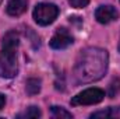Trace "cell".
<instances>
[{
  "instance_id": "obj_5",
  "label": "cell",
  "mask_w": 120,
  "mask_h": 119,
  "mask_svg": "<svg viewBox=\"0 0 120 119\" xmlns=\"http://www.w3.org/2000/svg\"><path fill=\"white\" fill-rule=\"evenodd\" d=\"M73 44V36L66 28H59L50 39V46L53 49H66Z\"/></svg>"
},
{
  "instance_id": "obj_3",
  "label": "cell",
  "mask_w": 120,
  "mask_h": 119,
  "mask_svg": "<svg viewBox=\"0 0 120 119\" xmlns=\"http://www.w3.org/2000/svg\"><path fill=\"white\" fill-rule=\"evenodd\" d=\"M59 16V8L50 3H39L34 8V20L39 25H49L52 24Z\"/></svg>"
},
{
  "instance_id": "obj_12",
  "label": "cell",
  "mask_w": 120,
  "mask_h": 119,
  "mask_svg": "<svg viewBox=\"0 0 120 119\" xmlns=\"http://www.w3.org/2000/svg\"><path fill=\"white\" fill-rule=\"evenodd\" d=\"M71 7H75V8H84L88 6L90 0H68Z\"/></svg>"
},
{
  "instance_id": "obj_4",
  "label": "cell",
  "mask_w": 120,
  "mask_h": 119,
  "mask_svg": "<svg viewBox=\"0 0 120 119\" xmlns=\"http://www.w3.org/2000/svg\"><path fill=\"white\" fill-rule=\"evenodd\" d=\"M105 98V91L101 88H87L82 92L77 94L75 97L71 98V105L78 107V105H94L99 104Z\"/></svg>"
},
{
  "instance_id": "obj_13",
  "label": "cell",
  "mask_w": 120,
  "mask_h": 119,
  "mask_svg": "<svg viewBox=\"0 0 120 119\" xmlns=\"http://www.w3.org/2000/svg\"><path fill=\"white\" fill-rule=\"evenodd\" d=\"M115 114L112 112V109H108V111H101V112H96V114H92L91 118H109V116H113Z\"/></svg>"
},
{
  "instance_id": "obj_11",
  "label": "cell",
  "mask_w": 120,
  "mask_h": 119,
  "mask_svg": "<svg viewBox=\"0 0 120 119\" xmlns=\"http://www.w3.org/2000/svg\"><path fill=\"white\" fill-rule=\"evenodd\" d=\"M41 115H42V112L38 107H30L24 114L17 115V118H39Z\"/></svg>"
},
{
  "instance_id": "obj_8",
  "label": "cell",
  "mask_w": 120,
  "mask_h": 119,
  "mask_svg": "<svg viewBox=\"0 0 120 119\" xmlns=\"http://www.w3.org/2000/svg\"><path fill=\"white\" fill-rule=\"evenodd\" d=\"M18 34L15 31H8L4 36H3V42H1V46L3 48H13V49H17L18 48Z\"/></svg>"
},
{
  "instance_id": "obj_7",
  "label": "cell",
  "mask_w": 120,
  "mask_h": 119,
  "mask_svg": "<svg viewBox=\"0 0 120 119\" xmlns=\"http://www.w3.org/2000/svg\"><path fill=\"white\" fill-rule=\"evenodd\" d=\"M27 6H28L27 0H10V1L7 3L6 10H7V14H8V16L18 17V16H21L22 13H25Z\"/></svg>"
},
{
  "instance_id": "obj_6",
  "label": "cell",
  "mask_w": 120,
  "mask_h": 119,
  "mask_svg": "<svg viewBox=\"0 0 120 119\" xmlns=\"http://www.w3.org/2000/svg\"><path fill=\"white\" fill-rule=\"evenodd\" d=\"M117 17H119L117 10L113 6H109V4L108 6H99L95 11V18L101 24H109V23L115 21Z\"/></svg>"
},
{
  "instance_id": "obj_14",
  "label": "cell",
  "mask_w": 120,
  "mask_h": 119,
  "mask_svg": "<svg viewBox=\"0 0 120 119\" xmlns=\"http://www.w3.org/2000/svg\"><path fill=\"white\" fill-rule=\"evenodd\" d=\"M4 105H6V97L3 94H0V111L4 108Z\"/></svg>"
},
{
  "instance_id": "obj_9",
  "label": "cell",
  "mask_w": 120,
  "mask_h": 119,
  "mask_svg": "<svg viewBox=\"0 0 120 119\" xmlns=\"http://www.w3.org/2000/svg\"><path fill=\"white\" fill-rule=\"evenodd\" d=\"M25 90L30 95H35L41 91V80L39 79H28L25 83Z\"/></svg>"
},
{
  "instance_id": "obj_16",
  "label": "cell",
  "mask_w": 120,
  "mask_h": 119,
  "mask_svg": "<svg viewBox=\"0 0 120 119\" xmlns=\"http://www.w3.org/2000/svg\"><path fill=\"white\" fill-rule=\"evenodd\" d=\"M0 3H1V0H0Z\"/></svg>"
},
{
  "instance_id": "obj_15",
  "label": "cell",
  "mask_w": 120,
  "mask_h": 119,
  "mask_svg": "<svg viewBox=\"0 0 120 119\" xmlns=\"http://www.w3.org/2000/svg\"><path fill=\"white\" fill-rule=\"evenodd\" d=\"M119 52H120V42H119Z\"/></svg>"
},
{
  "instance_id": "obj_2",
  "label": "cell",
  "mask_w": 120,
  "mask_h": 119,
  "mask_svg": "<svg viewBox=\"0 0 120 119\" xmlns=\"http://www.w3.org/2000/svg\"><path fill=\"white\" fill-rule=\"evenodd\" d=\"M17 49L3 48L0 52V77L13 79L17 76Z\"/></svg>"
},
{
  "instance_id": "obj_1",
  "label": "cell",
  "mask_w": 120,
  "mask_h": 119,
  "mask_svg": "<svg viewBox=\"0 0 120 119\" xmlns=\"http://www.w3.org/2000/svg\"><path fill=\"white\" fill-rule=\"evenodd\" d=\"M108 69V52L99 48L81 51L75 67L74 77L78 83H91L102 79Z\"/></svg>"
},
{
  "instance_id": "obj_10",
  "label": "cell",
  "mask_w": 120,
  "mask_h": 119,
  "mask_svg": "<svg viewBox=\"0 0 120 119\" xmlns=\"http://www.w3.org/2000/svg\"><path fill=\"white\" fill-rule=\"evenodd\" d=\"M50 111H52V115L55 116V118L57 119H71L73 118V115H71V112H68V111H66L64 108H61V107H56V105H53L52 108H50Z\"/></svg>"
}]
</instances>
